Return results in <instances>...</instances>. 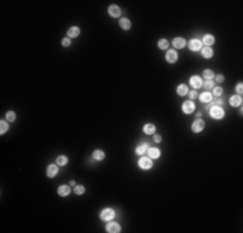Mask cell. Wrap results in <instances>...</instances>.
<instances>
[{"label":"cell","mask_w":243,"mask_h":233,"mask_svg":"<svg viewBox=\"0 0 243 233\" xmlns=\"http://www.w3.org/2000/svg\"><path fill=\"white\" fill-rule=\"evenodd\" d=\"M208 113H209V117L213 118V119H223L224 115H225V111L221 109L220 106H211Z\"/></svg>","instance_id":"6da1fadb"},{"label":"cell","mask_w":243,"mask_h":233,"mask_svg":"<svg viewBox=\"0 0 243 233\" xmlns=\"http://www.w3.org/2000/svg\"><path fill=\"white\" fill-rule=\"evenodd\" d=\"M100 218L104 221H110L115 218V211L113 209H104L100 214Z\"/></svg>","instance_id":"7a4b0ae2"},{"label":"cell","mask_w":243,"mask_h":233,"mask_svg":"<svg viewBox=\"0 0 243 233\" xmlns=\"http://www.w3.org/2000/svg\"><path fill=\"white\" fill-rule=\"evenodd\" d=\"M138 166H140V169H142V170H150L153 167V161L149 158V157H141V158L138 159Z\"/></svg>","instance_id":"3957f363"},{"label":"cell","mask_w":243,"mask_h":233,"mask_svg":"<svg viewBox=\"0 0 243 233\" xmlns=\"http://www.w3.org/2000/svg\"><path fill=\"white\" fill-rule=\"evenodd\" d=\"M204 127H206V123H204L202 119H197V121H194L191 124V131L194 133H198V132L203 131Z\"/></svg>","instance_id":"277c9868"},{"label":"cell","mask_w":243,"mask_h":233,"mask_svg":"<svg viewBox=\"0 0 243 233\" xmlns=\"http://www.w3.org/2000/svg\"><path fill=\"white\" fill-rule=\"evenodd\" d=\"M195 110V104L191 101V100H188L182 104V111L185 114H191V113Z\"/></svg>","instance_id":"5b68a950"},{"label":"cell","mask_w":243,"mask_h":233,"mask_svg":"<svg viewBox=\"0 0 243 233\" xmlns=\"http://www.w3.org/2000/svg\"><path fill=\"white\" fill-rule=\"evenodd\" d=\"M189 83H190V86L193 87V89H198L201 88L203 86V80L201 77H197V75H194V77H191L190 79H189Z\"/></svg>","instance_id":"8992f818"},{"label":"cell","mask_w":243,"mask_h":233,"mask_svg":"<svg viewBox=\"0 0 243 233\" xmlns=\"http://www.w3.org/2000/svg\"><path fill=\"white\" fill-rule=\"evenodd\" d=\"M188 47H189V49H190V51L197 52V51H199L202 48V42L199 39H191V40H189Z\"/></svg>","instance_id":"52a82bcc"},{"label":"cell","mask_w":243,"mask_h":233,"mask_svg":"<svg viewBox=\"0 0 243 233\" xmlns=\"http://www.w3.org/2000/svg\"><path fill=\"white\" fill-rule=\"evenodd\" d=\"M177 58H179V55H177V52L172 48V49H168L167 51V55H166V60L167 62L170 64H175L177 61Z\"/></svg>","instance_id":"ba28073f"},{"label":"cell","mask_w":243,"mask_h":233,"mask_svg":"<svg viewBox=\"0 0 243 233\" xmlns=\"http://www.w3.org/2000/svg\"><path fill=\"white\" fill-rule=\"evenodd\" d=\"M106 232L109 233H119L120 232V225L118 223H114V221H109L106 225Z\"/></svg>","instance_id":"9c48e42d"},{"label":"cell","mask_w":243,"mask_h":233,"mask_svg":"<svg viewBox=\"0 0 243 233\" xmlns=\"http://www.w3.org/2000/svg\"><path fill=\"white\" fill-rule=\"evenodd\" d=\"M172 44H173V48H176V49H181V48H184L186 46V42L184 38H175L173 42H172Z\"/></svg>","instance_id":"30bf717a"},{"label":"cell","mask_w":243,"mask_h":233,"mask_svg":"<svg viewBox=\"0 0 243 233\" xmlns=\"http://www.w3.org/2000/svg\"><path fill=\"white\" fill-rule=\"evenodd\" d=\"M212 99H213V96H212V93H209L208 91H206V92H203L202 95H199V100H201V102H206V104H209V102L212 101Z\"/></svg>","instance_id":"8fae6325"},{"label":"cell","mask_w":243,"mask_h":233,"mask_svg":"<svg viewBox=\"0 0 243 233\" xmlns=\"http://www.w3.org/2000/svg\"><path fill=\"white\" fill-rule=\"evenodd\" d=\"M148 157L150 159H156V158H159L160 157V150L158 149V148H149L148 149Z\"/></svg>","instance_id":"7c38bea8"},{"label":"cell","mask_w":243,"mask_h":233,"mask_svg":"<svg viewBox=\"0 0 243 233\" xmlns=\"http://www.w3.org/2000/svg\"><path fill=\"white\" fill-rule=\"evenodd\" d=\"M70 192H71V188H70V185H61L60 188L57 189V193L60 194L61 197H67Z\"/></svg>","instance_id":"4fadbf2b"},{"label":"cell","mask_w":243,"mask_h":233,"mask_svg":"<svg viewBox=\"0 0 243 233\" xmlns=\"http://www.w3.org/2000/svg\"><path fill=\"white\" fill-rule=\"evenodd\" d=\"M58 174V167L57 165H49L47 169V176L48 177H55Z\"/></svg>","instance_id":"5bb4252c"},{"label":"cell","mask_w":243,"mask_h":233,"mask_svg":"<svg viewBox=\"0 0 243 233\" xmlns=\"http://www.w3.org/2000/svg\"><path fill=\"white\" fill-rule=\"evenodd\" d=\"M107 10H109V14L111 16V17H119L120 13H122L120 12V8L118 7V5H110Z\"/></svg>","instance_id":"9a60e30c"},{"label":"cell","mask_w":243,"mask_h":233,"mask_svg":"<svg viewBox=\"0 0 243 233\" xmlns=\"http://www.w3.org/2000/svg\"><path fill=\"white\" fill-rule=\"evenodd\" d=\"M229 104L231 106H234V107L241 106L242 105V97L241 96H231L229 99Z\"/></svg>","instance_id":"2e32d148"},{"label":"cell","mask_w":243,"mask_h":233,"mask_svg":"<svg viewBox=\"0 0 243 233\" xmlns=\"http://www.w3.org/2000/svg\"><path fill=\"white\" fill-rule=\"evenodd\" d=\"M79 34H80V29L78 27V26H73V27H70L67 30V36L69 38H77V36H79Z\"/></svg>","instance_id":"e0dca14e"},{"label":"cell","mask_w":243,"mask_h":233,"mask_svg":"<svg viewBox=\"0 0 243 233\" xmlns=\"http://www.w3.org/2000/svg\"><path fill=\"white\" fill-rule=\"evenodd\" d=\"M119 25H120V27L123 30H129L132 27V24H131V21H129L128 18H120Z\"/></svg>","instance_id":"ac0fdd59"},{"label":"cell","mask_w":243,"mask_h":233,"mask_svg":"<svg viewBox=\"0 0 243 233\" xmlns=\"http://www.w3.org/2000/svg\"><path fill=\"white\" fill-rule=\"evenodd\" d=\"M202 43H203V44H206L207 47L212 46L213 43H215V36H212L211 34H207V35H204V36H203V40H202Z\"/></svg>","instance_id":"d6986e66"},{"label":"cell","mask_w":243,"mask_h":233,"mask_svg":"<svg viewBox=\"0 0 243 233\" xmlns=\"http://www.w3.org/2000/svg\"><path fill=\"white\" fill-rule=\"evenodd\" d=\"M92 158L96 159V161H102V159L105 158V153H104L102 150H98V149H97V150H95L93 153H92Z\"/></svg>","instance_id":"ffe728a7"},{"label":"cell","mask_w":243,"mask_h":233,"mask_svg":"<svg viewBox=\"0 0 243 233\" xmlns=\"http://www.w3.org/2000/svg\"><path fill=\"white\" fill-rule=\"evenodd\" d=\"M176 92H177V95H179V96H186L189 89H188V87L185 84H180V86H177Z\"/></svg>","instance_id":"44dd1931"},{"label":"cell","mask_w":243,"mask_h":233,"mask_svg":"<svg viewBox=\"0 0 243 233\" xmlns=\"http://www.w3.org/2000/svg\"><path fill=\"white\" fill-rule=\"evenodd\" d=\"M202 56H203L204 58H211V57L213 56L212 48H211V47H204L203 49H202Z\"/></svg>","instance_id":"7402d4cb"},{"label":"cell","mask_w":243,"mask_h":233,"mask_svg":"<svg viewBox=\"0 0 243 233\" xmlns=\"http://www.w3.org/2000/svg\"><path fill=\"white\" fill-rule=\"evenodd\" d=\"M154 132H155V126H154V124L148 123V124H145V126H144V133H146V135H153Z\"/></svg>","instance_id":"603a6c76"},{"label":"cell","mask_w":243,"mask_h":233,"mask_svg":"<svg viewBox=\"0 0 243 233\" xmlns=\"http://www.w3.org/2000/svg\"><path fill=\"white\" fill-rule=\"evenodd\" d=\"M148 148H149V145H148L146 143H142L141 145H138L137 148H136V154H138V155H144V153L148 150Z\"/></svg>","instance_id":"cb8c5ba5"},{"label":"cell","mask_w":243,"mask_h":233,"mask_svg":"<svg viewBox=\"0 0 243 233\" xmlns=\"http://www.w3.org/2000/svg\"><path fill=\"white\" fill-rule=\"evenodd\" d=\"M203 77L206 80H212V78H215V73L212 71V70L206 69V70H203Z\"/></svg>","instance_id":"d4e9b609"},{"label":"cell","mask_w":243,"mask_h":233,"mask_svg":"<svg viewBox=\"0 0 243 233\" xmlns=\"http://www.w3.org/2000/svg\"><path fill=\"white\" fill-rule=\"evenodd\" d=\"M67 157L66 155H58L57 157V159H56V163H57V166H65L67 163Z\"/></svg>","instance_id":"484cf974"},{"label":"cell","mask_w":243,"mask_h":233,"mask_svg":"<svg viewBox=\"0 0 243 233\" xmlns=\"http://www.w3.org/2000/svg\"><path fill=\"white\" fill-rule=\"evenodd\" d=\"M0 127H2V128H0V133L4 135L5 132L8 131V128H9V126H8V121H2V122H0Z\"/></svg>","instance_id":"4316f807"},{"label":"cell","mask_w":243,"mask_h":233,"mask_svg":"<svg viewBox=\"0 0 243 233\" xmlns=\"http://www.w3.org/2000/svg\"><path fill=\"white\" fill-rule=\"evenodd\" d=\"M202 87H204L206 91H209V89L215 88V83H213V80H204V84L202 86Z\"/></svg>","instance_id":"83f0119b"},{"label":"cell","mask_w":243,"mask_h":233,"mask_svg":"<svg viewBox=\"0 0 243 233\" xmlns=\"http://www.w3.org/2000/svg\"><path fill=\"white\" fill-rule=\"evenodd\" d=\"M168 40L167 39H160L159 42H158V47L160 48V49H167L168 48Z\"/></svg>","instance_id":"f1b7e54d"},{"label":"cell","mask_w":243,"mask_h":233,"mask_svg":"<svg viewBox=\"0 0 243 233\" xmlns=\"http://www.w3.org/2000/svg\"><path fill=\"white\" fill-rule=\"evenodd\" d=\"M5 118H7V121H8V122H13L14 119H16L14 111H8L7 114H5Z\"/></svg>","instance_id":"f546056e"},{"label":"cell","mask_w":243,"mask_h":233,"mask_svg":"<svg viewBox=\"0 0 243 233\" xmlns=\"http://www.w3.org/2000/svg\"><path fill=\"white\" fill-rule=\"evenodd\" d=\"M74 192L77 193V194H83V193L85 192V189H84V187H83V185H75Z\"/></svg>","instance_id":"4dcf8cb0"},{"label":"cell","mask_w":243,"mask_h":233,"mask_svg":"<svg viewBox=\"0 0 243 233\" xmlns=\"http://www.w3.org/2000/svg\"><path fill=\"white\" fill-rule=\"evenodd\" d=\"M221 95H223V88H221V87H216V88H213V96L220 97Z\"/></svg>","instance_id":"1f68e13d"},{"label":"cell","mask_w":243,"mask_h":233,"mask_svg":"<svg viewBox=\"0 0 243 233\" xmlns=\"http://www.w3.org/2000/svg\"><path fill=\"white\" fill-rule=\"evenodd\" d=\"M188 95H189V97H190V100L195 99V97H198V96H199V95H198V92H197V89H193V91H190V92H188Z\"/></svg>","instance_id":"d6a6232c"},{"label":"cell","mask_w":243,"mask_h":233,"mask_svg":"<svg viewBox=\"0 0 243 233\" xmlns=\"http://www.w3.org/2000/svg\"><path fill=\"white\" fill-rule=\"evenodd\" d=\"M70 44H71L70 38H65V39H62V46L63 47H70Z\"/></svg>","instance_id":"836d02e7"},{"label":"cell","mask_w":243,"mask_h":233,"mask_svg":"<svg viewBox=\"0 0 243 233\" xmlns=\"http://www.w3.org/2000/svg\"><path fill=\"white\" fill-rule=\"evenodd\" d=\"M242 83H238V84H237V92H238V95L241 96L242 95V91H243V87H242Z\"/></svg>","instance_id":"e575fe53"},{"label":"cell","mask_w":243,"mask_h":233,"mask_svg":"<svg viewBox=\"0 0 243 233\" xmlns=\"http://www.w3.org/2000/svg\"><path fill=\"white\" fill-rule=\"evenodd\" d=\"M224 79H225V78H224V75H221V74H220V75H217V77H216V82H217V83H223V82H224Z\"/></svg>","instance_id":"d590c367"},{"label":"cell","mask_w":243,"mask_h":233,"mask_svg":"<svg viewBox=\"0 0 243 233\" xmlns=\"http://www.w3.org/2000/svg\"><path fill=\"white\" fill-rule=\"evenodd\" d=\"M154 141L155 143H160L162 141V137L159 136V135H155V136H154Z\"/></svg>","instance_id":"8d00e7d4"},{"label":"cell","mask_w":243,"mask_h":233,"mask_svg":"<svg viewBox=\"0 0 243 233\" xmlns=\"http://www.w3.org/2000/svg\"><path fill=\"white\" fill-rule=\"evenodd\" d=\"M70 185H71V187H75V181L71 180V181H70Z\"/></svg>","instance_id":"74e56055"}]
</instances>
